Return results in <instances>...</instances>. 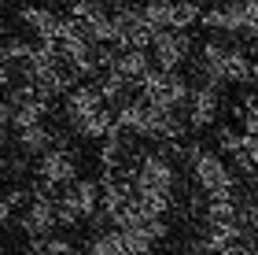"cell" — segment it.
I'll list each match as a JSON object with an SVG mask.
<instances>
[{
    "mask_svg": "<svg viewBox=\"0 0 258 255\" xmlns=\"http://www.w3.org/2000/svg\"><path fill=\"white\" fill-rule=\"evenodd\" d=\"M221 111V92L214 85H192V96L184 104V122H188V130H207V126H214Z\"/></svg>",
    "mask_w": 258,
    "mask_h": 255,
    "instance_id": "11",
    "label": "cell"
},
{
    "mask_svg": "<svg viewBox=\"0 0 258 255\" xmlns=\"http://www.w3.org/2000/svg\"><path fill=\"white\" fill-rule=\"evenodd\" d=\"M184 255H188V251H184Z\"/></svg>",
    "mask_w": 258,
    "mask_h": 255,
    "instance_id": "27",
    "label": "cell"
},
{
    "mask_svg": "<svg viewBox=\"0 0 258 255\" xmlns=\"http://www.w3.org/2000/svg\"><path fill=\"white\" fill-rule=\"evenodd\" d=\"M0 255H4V244H0Z\"/></svg>",
    "mask_w": 258,
    "mask_h": 255,
    "instance_id": "26",
    "label": "cell"
},
{
    "mask_svg": "<svg viewBox=\"0 0 258 255\" xmlns=\"http://www.w3.org/2000/svg\"><path fill=\"white\" fill-rule=\"evenodd\" d=\"M100 181H85L78 178L70 189L59 192V200H55V215H59V226H78L85 222V218H96L100 215Z\"/></svg>",
    "mask_w": 258,
    "mask_h": 255,
    "instance_id": "3",
    "label": "cell"
},
{
    "mask_svg": "<svg viewBox=\"0 0 258 255\" xmlns=\"http://www.w3.org/2000/svg\"><path fill=\"white\" fill-rule=\"evenodd\" d=\"M19 148H22V152H26V156H44V152H52V148H55V133L48 130V126H26V130H19Z\"/></svg>",
    "mask_w": 258,
    "mask_h": 255,
    "instance_id": "14",
    "label": "cell"
},
{
    "mask_svg": "<svg viewBox=\"0 0 258 255\" xmlns=\"http://www.w3.org/2000/svg\"><path fill=\"white\" fill-rule=\"evenodd\" d=\"M192 96V85L184 82V74L177 71H151L140 82V100H148L151 108H166V111H181Z\"/></svg>",
    "mask_w": 258,
    "mask_h": 255,
    "instance_id": "2",
    "label": "cell"
},
{
    "mask_svg": "<svg viewBox=\"0 0 258 255\" xmlns=\"http://www.w3.org/2000/svg\"><path fill=\"white\" fill-rule=\"evenodd\" d=\"M114 22H118V48H151L155 30L144 22L140 8L118 4V8H114Z\"/></svg>",
    "mask_w": 258,
    "mask_h": 255,
    "instance_id": "10",
    "label": "cell"
},
{
    "mask_svg": "<svg viewBox=\"0 0 258 255\" xmlns=\"http://www.w3.org/2000/svg\"><path fill=\"white\" fill-rule=\"evenodd\" d=\"M140 15H144V22L151 30H170L173 26V0H144L140 4Z\"/></svg>",
    "mask_w": 258,
    "mask_h": 255,
    "instance_id": "15",
    "label": "cell"
},
{
    "mask_svg": "<svg viewBox=\"0 0 258 255\" xmlns=\"http://www.w3.org/2000/svg\"><path fill=\"white\" fill-rule=\"evenodd\" d=\"M111 71L122 74L129 85H140L151 71H155L151 48H118V56H114V63H111Z\"/></svg>",
    "mask_w": 258,
    "mask_h": 255,
    "instance_id": "12",
    "label": "cell"
},
{
    "mask_svg": "<svg viewBox=\"0 0 258 255\" xmlns=\"http://www.w3.org/2000/svg\"><path fill=\"white\" fill-rule=\"evenodd\" d=\"M188 56H192L188 30H159L155 41H151V60H155L159 71H177V67L188 63Z\"/></svg>",
    "mask_w": 258,
    "mask_h": 255,
    "instance_id": "8",
    "label": "cell"
},
{
    "mask_svg": "<svg viewBox=\"0 0 258 255\" xmlns=\"http://www.w3.org/2000/svg\"><path fill=\"white\" fill-rule=\"evenodd\" d=\"M37 181L48 185L52 192H63L78 181V159L70 148H52L37 159Z\"/></svg>",
    "mask_w": 258,
    "mask_h": 255,
    "instance_id": "7",
    "label": "cell"
},
{
    "mask_svg": "<svg viewBox=\"0 0 258 255\" xmlns=\"http://www.w3.org/2000/svg\"><path fill=\"white\" fill-rule=\"evenodd\" d=\"M199 78L203 85H243L254 78V60L243 56V48L236 44H225V41H214L210 37L203 48H199Z\"/></svg>",
    "mask_w": 258,
    "mask_h": 255,
    "instance_id": "1",
    "label": "cell"
},
{
    "mask_svg": "<svg viewBox=\"0 0 258 255\" xmlns=\"http://www.w3.org/2000/svg\"><path fill=\"white\" fill-rule=\"evenodd\" d=\"M243 144H247V133L232 130V126H221V130H218V148H221V156H232V159H236V156L243 152Z\"/></svg>",
    "mask_w": 258,
    "mask_h": 255,
    "instance_id": "19",
    "label": "cell"
},
{
    "mask_svg": "<svg viewBox=\"0 0 258 255\" xmlns=\"http://www.w3.org/2000/svg\"><path fill=\"white\" fill-rule=\"evenodd\" d=\"M251 41H254V44H258V30H254V33H251Z\"/></svg>",
    "mask_w": 258,
    "mask_h": 255,
    "instance_id": "23",
    "label": "cell"
},
{
    "mask_svg": "<svg viewBox=\"0 0 258 255\" xmlns=\"http://www.w3.org/2000/svg\"><path fill=\"white\" fill-rule=\"evenodd\" d=\"M207 4H221V0H207Z\"/></svg>",
    "mask_w": 258,
    "mask_h": 255,
    "instance_id": "25",
    "label": "cell"
},
{
    "mask_svg": "<svg viewBox=\"0 0 258 255\" xmlns=\"http://www.w3.org/2000/svg\"><path fill=\"white\" fill-rule=\"evenodd\" d=\"M33 192V189H30ZM55 200L59 196H41V192H33L30 196V203L19 211V229L26 233L30 240H48L52 237V229L59 226V215H55Z\"/></svg>",
    "mask_w": 258,
    "mask_h": 255,
    "instance_id": "6",
    "label": "cell"
},
{
    "mask_svg": "<svg viewBox=\"0 0 258 255\" xmlns=\"http://www.w3.org/2000/svg\"><path fill=\"white\" fill-rule=\"evenodd\" d=\"M11 126V104H8V96L0 100V130H8Z\"/></svg>",
    "mask_w": 258,
    "mask_h": 255,
    "instance_id": "21",
    "label": "cell"
},
{
    "mask_svg": "<svg viewBox=\"0 0 258 255\" xmlns=\"http://www.w3.org/2000/svg\"><path fill=\"white\" fill-rule=\"evenodd\" d=\"M254 78H258V60H254Z\"/></svg>",
    "mask_w": 258,
    "mask_h": 255,
    "instance_id": "24",
    "label": "cell"
},
{
    "mask_svg": "<svg viewBox=\"0 0 258 255\" xmlns=\"http://www.w3.org/2000/svg\"><path fill=\"white\" fill-rule=\"evenodd\" d=\"M192 178L199 185V192L207 196H229L236 192V174L229 170L225 156L221 152H207V148H199V156L192 159Z\"/></svg>",
    "mask_w": 258,
    "mask_h": 255,
    "instance_id": "4",
    "label": "cell"
},
{
    "mask_svg": "<svg viewBox=\"0 0 258 255\" xmlns=\"http://www.w3.org/2000/svg\"><path fill=\"white\" fill-rule=\"evenodd\" d=\"M196 22H203V8L199 0H173V26L170 30H188Z\"/></svg>",
    "mask_w": 258,
    "mask_h": 255,
    "instance_id": "17",
    "label": "cell"
},
{
    "mask_svg": "<svg viewBox=\"0 0 258 255\" xmlns=\"http://www.w3.org/2000/svg\"><path fill=\"white\" fill-rule=\"evenodd\" d=\"M96 89L103 92V100H107V104H122V100H129V96H125L129 82H125L122 74H114V71H103L100 82H96Z\"/></svg>",
    "mask_w": 258,
    "mask_h": 255,
    "instance_id": "18",
    "label": "cell"
},
{
    "mask_svg": "<svg viewBox=\"0 0 258 255\" xmlns=\"http://www.w3.org/2000/svg\"><path fill=\"white\" fill-rule=\"evenodd\" d=\"M114 119H118V130L129 137H148L151 133V104L148 100H122L114 108Z\"/></svg>",
    "mask_w": 258,
    "mask_h": 255,
    "instance_id": "13",
    "label": "cell"
},
{
    "mask_svg": "<svg viewBox=\"0 0 258 255\" xmlns=\"http://www.w3.org/2000/svg\"><path fill=\"white\" fill-rule=\"evenodd\" d=\"M37 248L41 255H74V244L63 237H48V240H37Z\"/></svg>",
    "mask_w": 258,
    "mask_h": 255,
    "instance_id": "20",
    "label": "cell"
},
{
    "mask_svg": "<svg viewBox=\"0 0 258 255\" xmlns=\"http://www.w3.org/2000/svg\"><path fill=\"white\" fill-rule=\"evenodd\" d=\"M133 189L137 192H159V196H173L177 189V170L162 152H148V156H137V167H133Z\"/></svg>",
    "mask_w": 258,
    "mask_h": 255,
    "instance_id": "5",
    "label": "cell"
},
{
    "mask_svg": "<svg viewBox=\"0 0 258 255\" xmlns=\"http://www.w3.org/2000/svg\"><path fill=\"white\" fill-rule=\"evenodd\" d=\"M85 248L89 255H125L122 251V229H96L89 240H85Z\"/></svg>",
    "mask_w": 258,
    "mask_h": 255,
    "instance_id": "16",
    "label": "cell"
},
{
    "mask_svg": "<svg viewBox=\"0 0 258 255\" xmlns=\"http://www.w3.org/2000/svg\"><path fill=\"white\" fill-rule=\"evenodd\" d=\"M74 255H89V248H74Z\"/></svg>",
    "mask_w": 258,
    "mask_h": 255,
    "instance_id": "22",
    "label": "cell"
},
{
    "mask_svg": "<svg viewBox=\"0 0 258 255\" xmlns=\"http://www.w3.org/2000/svg\"><path fill=\"white\" fill-rule=\"evenodd\" d=\"M103 108H107V100H103V92L96 89V82L92 85H74L67 92V104H63V115H67V122H70V130H81L92 115H100Z\"/></svg>",
    "mask_w": 258,
    "mask_h": 255,
    "instance_id": "9",
    "label": "cell"
}]
</instances>
